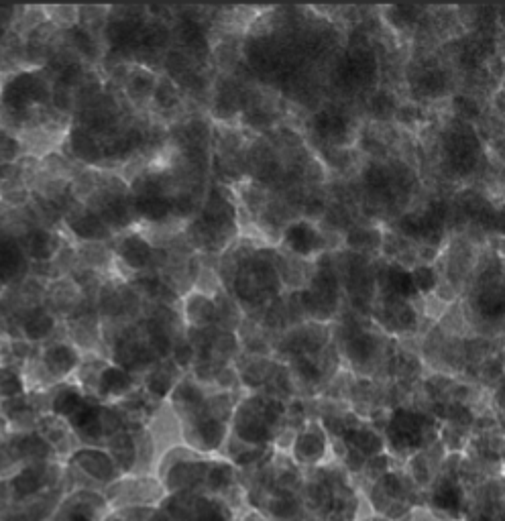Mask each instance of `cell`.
<instances>
[{
    "label": "cell",
    "instance_id": "f1b7e54d",
    "mask_svg": "<svg viewBox=\"0 0 505 521\" xmlns=\"http://www.w3.org/2000/svg\"><path fill=\"white\" fill-rule=\"evenodd\" d=\"M180 37L192 51H198V49L204 51L206 49V39H204L200 27L194 21H184V25H180Z\"/></svg>",
    "mask_w": 505,
    "mask_h": 521
},
{
    "label": "cell",
    "instance_id": "f546056e",
    "mask_svg": "<svg viewBox=\"0 0 505 521\" xmlns=\"http://www.w3.org/2000/svg\"><path fill=\"white\" fill-rule=\"evenodd\" d=\"M147 330H149V342H151V346H153V349H155L161 357H165L167 353L172 351L170 336H167L165 328H161L159 324H151Z\"/></svg>",
    "mask_w": 505,
    "mask_h": 521
},
{
    "label": "cell",
    "instance_id": "ffe728a7",
    "mask_svg": "<svg viewBox=\"0 0 505 521\" xmlns=\"http://www.w3.org/2000/svg\"><path fill=\"white\" fill-rule=\"evenodd\" d=\"M155 90V76L147 70H141L137 68L131 76H129V82H127V92L131 96V100H145L153 94Z\"/></svg>",
    "mask_w": 505,
    "mask_h": 521
},
{
    "label": "cell",
    "instance_id": "52a82bcc",
    "mask_svg": "<svg viewBox=\"0 0 505 521\" xmlns=\"http://www.w3.org/2000/svg\"><path fill=\"white\" fill-rule=\"evenodd\" d=\"M68 151L76 161L86 165H98L104 161V145L96 135L86 131L80 125H72L68 131Z\"/></svg>",
    "mask_w": 505,
    "mask_h": 521
},
{
    "label": "cell",
    "instance_id": "7c38bea8",
    "mask_svg": "<svg viewBox=\"0 0 505 521\" xmlns=\"http://www.w3.org/2000/svg\"><path fill=\"white\" fill-rule=\"evenodd\" d=\"M448 155H451V163L459 173H469L477 165L479 143L471 133H457L448 143Z\"/></svg>",
    "mask_w": 505,
    "mask_h": 521
},
{
    "label": "cell",
    "instance_id": "ac0fdd59",
    "mask_svg": "<svg viewBox=\"0 0 505 521\" xmlns=\"http://www.w3.org/2000/svg\"><path fill=\"white\" fill-rule=\"evenodd\" d=\"M139 35V25H135L131 19H115L106 27V39L112 47H129Z\"/></svg>",
    "mask_w": 505,
    "mask_h": 521
},
{
    "label": "cell",
    "instance_id": "484cf974",
    "mask_svg": "<svg viewBox=\"0 0 505 521\" xmlns=\"http://www.w3.org/2000/svg\"><path fill=\"white\" fill-rule=\"evenodd\" d=\"M371 112L375 114L377 119H381V121L391 119V117H394V112H396V96H391V94L385 92V90L377 92V94L371 98Z\"/></svg>",
    "mask_w": 505,
    "mask_h": 521
},
{
    "label": "cell",
    "instance_id": "d6986e66",
    "mask_svg": "<svg viewBox=\"0 0 505 521\" xmlns=\"http://www.w3.org/2000/svg\"><path fill=\"white\" fill-rule=\"evenodd\" d=\"M387 283H389V289L394 292L398 298L402 300H412L416 298V287H414V281H412V275L410 271L402 269V267H391L387 271Z\"/></svg>",
    "mask_w": 505,
    "mask_h": 521
},
{
    "label": "cell",
    "instance_id": "cb8c5ba5",
    "mask_svg": "<svg viewBox=\"0 0 505 521\" xmlns=\"http://www.w3.org/2000/svg\"><path fill=\"white\" fill-rule=\"evenodd\" d=\"M347 243L353 249H359V251H373V249L379 247L381 235H379L377 228H359V230H353V233L347 239Z\"/></svg>",
    "mask_w": 505,
    "mask_h": 521
},
{
    "label": "cell",
    "instance_id": "d6a6232c",
    "mask_svg": "<svg viewBox=\"0 0 505 521\" xmlns=\"http://www.w3.org/2000/svg\"><path fill=\"white\" fill-rule=\"evenodd\" d=\"M192 359H194V344H190V342H182V344H178L176 349H174V363H176V367H188L190 363H192Z\"/></svg>",
    "mask_w": 505,
    "mask_h": 521
},
{
    "label": "cell",
    "instance_id": "e0dca14e",
    "mask_svg": "<svg viewBox=\"0 0 505 521\" xmlns=\"http://www.w3.org/2000/svg\"><path fill=\"white\" fill-rule=\"evenodd\" d=\"M186 314L194 326H208L216 318V306L208 296L194 294L186 300Z\"/></svg>",
    "mask_w": 505,
    "mask_h": 521
},
{
    "label": "cell",
    "instance_id": "6da1fadb",
    "mask_svg": "<svg viewBox=\"0 0 505 521\" xmlns=\"http://www.w3.org/2000/svg\"><path fill=\"white\" fill-rule=\"evenodd\" d=\"M39 363L53 383H66L78 371L82 353L68 340H49L39 351Z\"/></svg>",
    "mask_w": 505,
    "mask_h": 521
},
{
    "label": "cell",
    "instance_id": "d4e9b609",
    "mask_svg": "<svg viewBox=\"0 0 505 521\" xmlns=\"http://www.w3.org/2000/svg\"><path fill=\"white\" fill-rule=\"evenodd\" d=\"M416 292L420 294H432L438 287V273L430 265H418L414 271H410Z\"/></svg>",
    "mask_w": 505,
    "mask_h": 521
},
{
    "label": "cell",
    "instance_id": "5b68a950",
    "mask_svg": "<svg viewBox=\"0 0 505 521\" xmlns=\"http://www.w3.org/2000/svg\"><path fill=\"white\" fill-rule=\"evenodd\" d=\"M29 263H49L64 247L62 237L47 226H33L29 233L19 241Z\"/></svg>",
    "mask_w": 505,
    "mask_h": 521
},
{
    "label": "cell",
    "instance_id": "4fadbf2b",
    "mask_svg": "<svg viewBox=\"0 0 505 521\" xmlns=\"http://www.w3.org/2000/svg\"><path fill=\"white\" fill-rule=\"evenodd\" d=\"M400 228L402 233L412 237V239H420V241H426V239H436L438 233H440V216L434 212V210H428L424 214H408L402 218L400 222Z\"/></svg>",
    "mask_w": 505,
    "mask_h": 521
},
{
    "label": "cell",
    "instance_id": "9a60e30c",
    "mask_svg": "<svg viewBox=\"0 0 505 521\" xmlns=\"http://www.w3.org/2000/svg\"><path fill=\"white\" fill-rule=\"evenodd\" d=\"M27 393L23 371L19 365L0 363V401L21 397Z\"/></svg>",
    "mask_w": 505,
    "mask_h": 521
},
{
    "label": "cell",
    "instance_id": "7a4b0ae2",
    "mask_svg": "<svg viewBox=\"0 0 505 521\" xmlns=\"http://www.w3.org/2000/svg\"><path fill=\"white\" fill-rule=\"evenodd\" d=\"M80 300H82V289L76 285V281L62 277V279H53L45 287L43 306L55 318H58V316H70L72 318L80 308Z\"/></svg>",
    "mask_w": 505,
    "mask_h": 521
},
{
    "label": "cell",
    "instance_id": "44dd1931",
    "mask_svg": "<svg viewBox=\"0 0 505 521\" xmlns=\"http://www.w3.org/2000/svg\"><path fill=\"white\" fill-rule=\"evenodd\" d=\"M416 92L426 98H436L446 90V76L440 70H426L416 78Z\"/></svg>",
    "mask_w": 505,
    "mask_h": 521
},
{
    "label": "cell",
    "instance_id": "8fae6325",
    "mask_svg": "<svg viewBox=\"0 0 505 521\" xmlns=\"http://www.w3.org/2000/svg\"><path fill=\"white\" fill-rule=\"evenodd\" d=\"M86 401V395L80 385L74 383H62L49 393V408L55 416L60 418H72Z\"/></svg>",
    "mask_w": 505,
    "mask_h": 521
},
{
    "label": "cell",
    "instance_id": "8992f818",
    "mask_svg": "<svg viewBox=\"0 0 505 521\" xmlns=\"http://www.w3.org/2000/svg\"><path fill=\"white\" fill-rule=\"evenodd\" d=\"M284 245L298 257H314L324 249V239L312 222L296 220L286 228Z\"/></svg>",
    "mask_w": 505,
    "mask_h": 521
},
{
    "label": "cell",
    "instance_id": "83f0119b",
    "mask_svg": "<svg viewBox=\"0 0 505 521\" xmlns=\"http://www.w3.org/2000/svg\"><path fill=\"white\" fill-rule=\"evenodd\" d=\"M365 182H367V186H369L371 192L383 194V192H387L389 186H391V176H389V173H387L383 167L373 165V167H369L367 173H365Z\"/></svg>",
    "mask_w": 505,
    "mask_h": 521
},
{
    "label": "cell",
    "instance_id": "836d02e7",
    "mask_svg": "<svg viewBox=\"0 0 505 521\" xmlns=\"http://www.w3.org/2000/svg\"><path fill=\"white\" fill-rule=\"evenodd\" d=\"M5 424H7V422H5V418H3V412H0V430L5 428Z\"/></svg>",
    "mask_w": 505,
    "mask_h": 521
},
{
    "label": "cell",
    "instance_id": "603a6c76",
    "mask_svg": "<svg viewBox=\"0 0 505 521\" xmlns=\"http://www.w3.org/2000/svg\"><path fill=\"white\" fill-rule=\"evenodd\" d=\"M176 383H178V381H176V373L165 371L163 367L155 369V371L149 373V377H147V387H149V391L155 393V395H159V397L170 393L172 387H176Z\"/></svg>",
    "mask_w": 505,
    "mask_h": 521
},
{
    "label": "cell",
    "instance_id": "4316f807",
    "mask_svg": "<svg viewBox=\"0 0 505 521\" xmlns=\"http://www.w3.org/2000/svg\"><path fill=\"white\" fill-rule=\"evenodd\" d=\"M155 102L161 106V108H172L180 102V94H178V88L174 82L170 80H163L159 84H155Z\"/></svg>",
    "mask_w": 505,
    "mask_h": 521
},
{
    "label": "cell",
    "instance_id": "30bf717a",
    "mask_svg": "<svg viewBox=\"0 0 505 521\" xmlns=\"http://www.w3.org/2000/svg\"><path fill=\"white\" fill-rule=\"evenodd\" d=\"M312 127L322 139H326L330 143H345V139L351 131L349 119L345 117V114L341 110H332V108L320 110L312 121Z\"/></svg>",
    "mask_w": 505,
    "mask_h": 521
},
{
    "label": "cell",
    "instance_id": "4dcf8cb0",
    "mask_svg": "<svg viewBox=\"0 0 505 521\" xmlns=\"http://www.w3.org/2000/svg\"><path fill=\"white\" fill-rule=\"evenodd\" d=\"M453 106H455V112L463 119H477L479 112H481L479 104L473 98H469V96H457Z\"/></svg>",
    "mask_w": 505,
    "mask_h": 521
},
{
    "label": "cell",
    "instance_id": "277c9868",
    "mask_svg": "<svg viewBox=\"0 0 505 521\" xmlns=\"http://www.w3.org/2000/svg\"><path fill=\"white\" fill-rule=\"evenodd\" d=\"M70 235L82 243H104L112 237V230L104 224V220L92 212L90 208L84 210H68L64 218Z\"/></svg>",
    "mask_w": 505,
    "mask_h": 521
},
{
    "label": "cell",
    "instance_id": "7402d4cb",
    "mask_svg": "<svg viewBox=\"0 0 505 521\" xmlns=\"http://www.w3.org/2000/svg\"><path fill=\"white\" fill-rule=\"evenodd\" d=\"M375 349H377V340L371 334H357L355 338L349 340L347 353H349V357L353 361L365 363V361H369L373 357Z\"/></svg>",
    "mask_w": 505,
    "mask_h": 521
},
{
    "label": "cell",
    "instance_id": "9c48e42d",
    "mask_svg": "<svg viewBox=\"0 0 505 521\" xmlns=\"http://www.w3.org/2000/svg\"><path fill=\"white\" fill-rule=\"evenodd\" d=\"M115 253H117V259L133 271L145 269L151 263V257H153V249H151L149 241H145L137 233H129V235L121 237L117 241Z\"/></svg>",
    "mask_w": 505,
    "mask_h": 521
},
{
    "label": "cell",
    "instance_id": "3957f363",
    "mask_svg": "<svg viewBox=\"0 0 505 521\" xmlns=\"http://www.w3.org/2000/svg\"><path fill=\"white\" fill-rule=\"evenodd\" d=\"M17 330H19V336L33 346L47 344L53 338L55 330H58V318H55L41 304V306H35V308H31V310H27L19 316Z\"/></svg>",
    "mask_w": 505,
    "mask_h": 521
},
{
    "label": "cell",
    "instance_id": "1f68e13d",
    "mask_svg": "<svg viewBox=\"0 0 505 521\" xmlns=\"http://www.w3.org/2000/svg\"><path fill=\"white\" fill-rule=\"evenodd\" d=\"M296 373L308 383L320 381V371L308 357H296Z\"/></svg>",
    "mask_w": 505,
    "mask_h": 521
},
{
    "label": "cell",
    "instance_id": "e575fe53",
    "mask_svg": "<svg viewBox=\"0 0 505 521\" xmlns=\"http://www.w3.org/2000/svg\"><path fill=\"white\" fill-rule=\"evenodd\" d=\"M0 363H3V346H0Z\"/></svg>",
    "mask_w": 505,
    "mask_h": 521
},
{
    "label": "cell",
    "instance_id": "2e32d148",
    "mask_svg": "<svg viewBox=\"0 0 505 521\" xmlns=\"http://www.w3.org/2000/svg\"><path fill=\"white\" fill-rule=\"evenodd\" d=\"M66 37H68V43L70 47L82 55L86 62H96L98 55H100V49H98V43H96V37L90 29L82 27V25H74L66 31Z\"/></svg>",
    "mask_w": 505,
    "mask_h": 521
},
{
    "label": "cell",
    "instance_id": "ba28073f",
    "mask_svg": "<svg viewBox=\"0 0 505 521\" xmlns=\"http://www.w3.org/2000/svg\"><path fill=\"white\" fill-rule=\"evenodd\" d=\"M135 385L133 375L127 369L117 365H104L98 379H96V395L100 399H119L125 397Z\"/></svg>",
    "mask_w": 505,
    "mask_h": 521
},
{
    "label": "cell",
    "instance_id": "5bb4252c",
    "mask_svg": "<svg viewBox=\"0 0 505 521\" xmlns=\"http://www.w3.org/2000/svg\"><path fill=\"white\" fill-rule=\"evenodd\" d=\"M133 210L149 220V222H161L172 212V202L161 194H149V196H135Z\"/></svg>",
    "mask_w": 505,
    "mask_h": 521
}]
</instances>
